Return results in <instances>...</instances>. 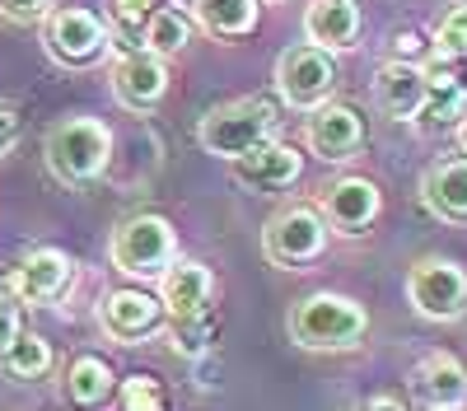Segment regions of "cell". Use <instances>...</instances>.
<instances>
[{
    "instance_id": "obj_1",
    "label": "cell",
    "mask_w": 467,
    "mask_h": 411,
    "mask_svg": "<svg viewBox=\"0 0 467 411\" xmlns=\"http://www.w3.org/2000/svg\"><path fill=\"white\" fill-rule=\"evenodd\" d=\"M369 327V313L346 294H308L290 309V336L308 351H346Z\"/></svg>"
},
{
    "instance_id": "obj_2",
    "label": "cell",
    "mask_w": 467,
    "mask_h": 411,
    "mask_svg": "<svg viewBox=\"0 0 467 411\" xmlns=\"http://www.w3.org/2000/svg\"><path fill=\"white\" fill-rule=\"evenodd\" d=\"M108 155H112V136L94 118H70L47 131V169L70 187L94 182L108 169Z\"/></svg>"
},
{
    "instance_id": "obj_3",
    "label": "cell",
    "mask_w": 467,
    "mask_h": 411,
    "mask_svg": "<svg viewBox=\"0 0 467 411\" xmlns=\"http://www.w3.org/2000/svg\"><path fill=\"white\" fill-rule=\"evenodd\" d=\"M271 127H276V108L266 98H244V103H220L202 118V145L220 159H239L253 145L271 140Z\"/></svg>"
},
{
    "instance_id": "obj_4",
    "label": "cell",
    "mask_w": 467,
    "mask_h": 411,
    "mask_svg": "<svg viewBox=\"0 0 467 411\" xmlns=\"http://www.w3.org/2000/svg\"><path fill=\"white\" fill-rule=\"evenodd\" d=\"M173 224L164 215H136L127 224H117L112 234V267L127 276H164L173 267Z\"/></svg>"
},
{
    "instance_id": "obj_5",
    "label": "cell",
    "mask_w": 467,
    "mask_h": 411,
    "mask_svg": "<svg viewBox=\"0 0 467 411\" xmlns=\"http://www.w3.org/2000/svg\"><path fill=\"white\" fill-rule=\"evenodd\" d=\"M323 243H327V220L314 206H285L262 230V252L276 267H304L323 252Z\"/></svg>"
},
{
    "instance_id": "obj_6",
    "label": "cell",
    "mask_w": 467,
    "mask_h": 411,
    "mask_svg": "<svg viewBox=\"0 0 467 411\" xmlns=\"http://www.w3.org/2000/svg\"><path fill=\"white\" fill-rule=\"evenodd\" d=\"M407 299L416 304V313L435 318V323H449L467 309V276L453 267V262L425 257L407 276Z\"/></svg>"
},
{
    "instance_id": "obj_7",
    "label": "cell",
    "mask_w": 467,
    "mask_h": 411,
    "mask_svg": "<svg viewBox=\"0 0 467 411\" xmlns=\"http://www.w3.org/2000/svg\"><path fill=\"white\" fill-rule=\"evenodd\" d=\"M332 85H337V66H332V57H327L323 47H314V43L290 47V52L281 57V66H276V89H281V98H285L290 108H318V103L332 94Z\"/></svg>"
},
{
    "instance_id": "obj_8",
    "label": "cell",
    "mask_w": 467,
    "mask_h": 411,
    "mask_svg": "<svg viewBox=\"0 0 467 411\" xmlns=\"http://www.w3.org/2000/svg\"><path fill=\"white\" fill-rule=\"evenodd\" d=\"M43 43H47V52H52L57 61H66V66H89V61L103 57V47H108V28H103V19L89 15V10H57Z\"/></svg>"
},
{
    "instance_id": "obj_9",
    "label": "cell",
    "mask_w": 467,
    "mask_h": 411,
    "mask_svg": "<svg viewBox=\"0 0 467 411\" xmlns=\"http://www.w3.org/2000/svg\"><path fill=\"white\" fill-rule=\"evenodd\" d=\"M112 94L122 98L127 108H136V112H150L154 103L169 94V66H164V57H154V52L117 57V66H112Z\"/></svg>"
},
{
    "instance_id": "obj_10",
    "label": "cell",
    "mask_w": 467,
    "mask_h": 411,
    "mask_svg": "<svg viewBox=\"0 0 467 411\" xmlns=\"http://www.w3.org/2000/svg\"><path fill=\"white\" fill-rule=\"evenodd\" d=\"M66 285H70V257L57 252V248L28 252L10 272V294L19 299V304H52Z\"/></svg>"
},
{
    "instance_id": "obj_11",
    "label": "cell",
    "mask_w": 467,
    "mask_h": 411,
    "mask_svg": "<svg viewBox=\"0 0 467 411\" xmlns=\"http://www.w3.org/2000/svg\"><path fill=\"white\" fill-rule=\"evenodd\" d=\"M160 318H164V304L145 290H112L99 304V323L117 342H140V336L160 327Z\"/></svg>"
},
{
    "instance_id": "obj_12",
    "label": "cell",
    "mask_w": 467,
    "mask_h": 411,
    "mask_svg": "<svg viewBox=\"0 0 467 411\" xmlns=\"http://www.w3.org/2000/svg\"><path fill=\"white\" fill-rule=\"evenodd\" d=\"M374 215H379V187L369 178H337L323 192V220L337 224L341 234L369 230Z\"/></svg>"
},
{
    "instance_id": "obj_13",
    "label": "cell",
    "mask_w": 467,
    "mask_h": 411,
    "mask_svg": "<svg viewBox=\"0 0 467 411\" xmlns=\"http://www.w3.org/2000/svg\"><path fill=\"white\" fill-rule=\"evenodd\" d=\"M360 140H365V122H360V112L346 108V103H327L308 118V145H314V155H323V159L356 155Z\"/></svg>"
},
{
    "instance_id": "obj_14",
    "label": "cell",
    "mask_w": 467,
    "mask_h": 411,
    "mask_svg": "<svg viewBox=\"0 0 467 411\" xmlns=\"http://www.w3.org/2000/svg\"><path fill=\"white\" fill-rule=\"evenodd\" d=\"M304 28L314 37V47L341 52V47L356 43V33H360V5L356 0H314L304 15Z\"/></svg>"
},
{
    "instance_id": "obj_15",
    "label": "cell",
    "mask_w": 467,
    "mask_h": 411,
    "mask_svg": "<svg viewBox=\"0 0 467 411\" xmlns=\"http://www.w3.org/2000/svg\"><path fill=\"white\" fill-rule=\"evenodd\" d=\"M211 299V272L202 262H178V267L164 272V285H160V304L164 313H173L178 323L197 318Z\"/></svg>"
},
{
    "instance_id": "obj_16",
    "label": "cell",
    "mask_w": 467,
    "mask_h": 411,
    "mask_svg": "<svg viewBox=\"0 0 467 411\" xmlns=\"http://www.w3.org/2000/svg\"><path fill=\"white\" fill-rule=\"evenodd\" d=\"M374 103L388 118H416L420 103H425V70H416L407 61L383 66L379 80H374Z\"/></svg>"
},
{
    "instance_id": "obj_17",
    "label": "cell",
    "mask_w": 467,
    "mask_h": 411,
    "mask_svg": "<svg viewBox=\"0 0 467 411\" xmlns=\"http://www.w3.org/2000/svg\"><path fill=\"white\" fill-rule=\"evenodd\" d=\"M416 397L435 411H453L467 397V374L453 355H425L416 365Z\"/></svg>"
},
{
    "instance_id": "obj_18",
    "label": "cell",
    "mask_w": 467,
    "mask_h": 411,
    "mask_svg": "<svg viewBox=\"0 0 467 411\" xmlns=\"http://www.w3.org/2000/svg\"><path fill=\"white\" fill-rule=\"evenodd\" d=\"M299 169H304L299 155L281 140H262V145L248 149V155H239V178L248 187H290L299 178Z\"/></svg>"
},
{
    "instance_id": "obj_19",
    "label": "cell",
    "mask_w": 467,
    "mask_h": 411,
    "mask_svg": "<svg viewBox=\"0 0 467 411\" xmlns=\"http://www.w3.org/2000/svg\"><path fill=\"white\" fill-rule=\"evenodd\" d=\"M462 108H467V85L453 75V66H425V103L416 118L420 122H431V127H444L453 118H462Z\"/></svg>"
},
{
    "instance_id": "obj_20",
    "label": "cell",
    "mask_w": 467,
    "mask_h": 411,
    "mask_svg": "<svg viewBox=\"0 0 467 411\" xmlns=\"http://www.w3.org/2000/svg\"><path fill=\"white\" fill-rule=\"evenodd\" d=\"M425 201L444 220H467V159H444L425 173Z\"/></svg>"
},
{
    "instance_id": "obj_21",
    "label": "cell",
    "mask_w": 467,
    "mask_h": 411,
    "mask_svg": "<svg viewBox=\"0 0 467 411\" xmlns=\"http://www.w3.org/2000/svg\"><path fill=\"white\" fill-rule=\"evenodd\" d=\"M112 393V369L99 360V355H80L66 374V397L75 406H99L103 397Z\"/></svg>"
},
{
    "instance_id": "obj_22",
    "label": "cell",
    "mask_w": 467,
    "mask_h": 411,
    "mask_svg": "<svg viewBox=\"0 0 467 411\" xmlns=\"http://www.w3.org/2000/svg\"><path fill=\"white\" fill-rule=\"evenodd\" d=\"M197 19L215 37H239L257 24V0H197Z\"/></svg>"
},
{
    "instance_id": "obj_23",
    "label": "cell",
    "mask_w": 467,
    "mask_h": 411,
    "mask_svg": "<svg viewBox=\"0 0 467 411\" xmlns=\"http://www.w3.org/2000/svg\"><path fill=\"white\" fill-rule=\"evenodd\" d=\"M0 360H5V369L15 374V379H43V374L52 369V346L33 332H19L15 342L0 351Z\"/></svg>"
},
{
    "instance_id": "obj_24",
    "label": "cell",
    "mask_w": 467,
    "mask_h": 411,
    "mask_svg": "<svg viewBox=\"0 0 467 411\" xmlns=\"http://www.w3.org/2000/svg\"><path fill=\"white\" fill-rule=\"evenodd\" d=\"M145 43H150L154 57L182 52V47H187V19L173 15V10H154V15L145 19Z\"/></svg>"
},
{
    "instance_id": "obj_25",
    "label": "cell",
    "mask_w": 467,
    "mask_h": 411,
    "mask_svg": "<svg viewBox=\"0 0 467 411\" xmlns=\"http://www.w3.org/2000/svg\"><path fill=\"white\" fill-rule=\"evenodd\" d=\"M122 411H164V393L154 379H145V374H136V379L122 384Z\"/></svg>"
},
{
    "instance_id": "obj_26",
    "label": "cell",
    "mask_w": 467,
    "mask_h": 411,
    "mask_svg": "<svg viewBox=\"0 0 467 411\" xmlns=\"http://www.w3.org/2000/svg\"><path fill=\"white\" fill-rule=\"evenodd\" d=\"M435 43H440L444 57H462V52H467V5H458V10L444 15V24H440V33H435Z\"/></svg>"
},
{
    "instance_id": "obj_27",
    "label": "cell",
    "mask_w": 467,
    "mask_h": 411,
    "mask_svg": "<svg viewBox=\"0 0 467 411\" xmlns=\"http://www.w3.org/2000/svg\"><path fill=\"white\" fill-rule=\"evenodd\" d=\"M47 10H52V0H0V15L15 24H37V19H47Z\"/></svg>"
},
{
    "instance_id": "obj_28",
    "label": "cell",
    "mask_w": 467,
    "mask_h": 411,
    "mask_svg": "<svg viewBox=\"0 0 467 411\" xmlns=\"http://www.w3.org/2000/svg\"><path fill=\"white\" fill-rule=\"evenodd\" d=\"M19 332H24V327H19V299H15L10 290H0V351H5Z\"/></svg>"
},
{
    "instance_id": "obj_29",
    "label": "cell",
    "mask_w": 467,
    "mask_h": 411,
    "mask_svg": "<svg viewBox=\"0 0 467 411\" xmlns=\"http://www.w3.org/2000/svg\"><path fill=\"white\" fill-rule=\"evenodd\" d=\"M112 5H117V19L122 24H140L160 10V0H112Z\"/></svg>"
},
{
    "instance_id": "obj_30",
    "label": "cell",
    "mask_w": 467,
    "mask_h": 411,
    "mask_svg": "<svg viewBox=\"0 0 467 411\" xmlns=\"http://www.w3.org/2000/svg\"><path fill=\"white\" fill-rule=\"evenodd\" d=\"M15 136H19V118H15V108H5V103H0V159L10 155Z\"/></svg>"
},
{
    "instance_id": "obj_31",
    "label": "cell",
    "mask_w": 467,
    "mask_h": 411,
    "mask_svg": "<svg viewBox=\"0 0 467 411\" xmlns=\"http://www.w3.org/2000/svg\"><path fill=\"white\" fill-rule=\"evenodd\" d=\"M360 411H407V406H402V402H393V397H369Z\"/></svg>"
},
{
    "instance_id": "obj_32",
    "label": "cell",
    "mask_w": 467,
    "mask_h": 411,
    "mask_svg": "<svg viewBox=\"0 0 467 411\" xmlns=\"http://www.w3.org/2000/svg\"><path fill=\"white\" fill-rule=\"evenodd\" d=\"M458 145L467 149V118H462V127H458Z\"/></svg>"
},
{
    "instance_id": "obj_33",
    "label": "cell",
    "mask_w": 467,
    "mask_h": 411,
    "mask_svg": "<svg viewBox=\"0 0 467 411\" xmlns=\"http://www.w3.org/2000/svg\"><path fill=\"white\" fill-rule=\"evenodd\" d=\"M192 5H197V0H192Z\"/></svg>"
}]
</instances>
